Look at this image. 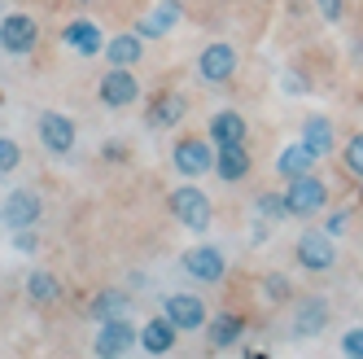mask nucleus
Returning <instances> with one entry per match:
<instances>
[{
    "mask_svg": "<svg viewBox=\"0 0 363 359\" xmlns=\"http://www.w3.org/2000/svg\"><path fill=\"white\" fill-rule=\"evenodd\" d=\"M284 201H289V215L298 219H311V215H320L328 206V184L320 175H294L289 180V189H284Z\"/></svg>",
    "mask_w": 363,
    "mask_h": 359,
    "instance_id": "nucleus-1",
    "label": "nucleus"
},
{
    "mask_svg": "<svg viewBox=\"0 0 363 359\" xmlns=\"http://www.w3.org/2000/svg\"><path fill=\"white\" fill-rule=\"evenodd\" d=\"M171 211H175V219L184 223V228H193V233H206L211 228V197H206L197 184H179L175 193H171Z\"/></svg>",
    "mask_w": 363,
    "mask_h": 359,
    "instance_id": "nucleus-2",
    "label": "nucleus"
},
{
    "mask_svg": "<svg viewBox=\"0 0 363 359\" xmlns=\"http://www.w3.org/2000/svg\"><path fill=\"white\" fill-rule=\"evenodd\" d=\"M35 44H40V22L31 13H9L0 22V48L9 57H27Z\"/></svg>",
    "mask_w": 363,
    "mask_h": 359,
    "instance_id": "nucleus-3",
    "label": "nucleus"
},
{
    "mask_svg": "<svg viewBox=\"0 0 363 359\" xmlns=\"http://www.w3.org/2000/svg\"><path fill=\"white\" fill-rule=\"evenodd\" d=\"M171 162H175L179 175L197 180V175H211V171H215V149L206 145V140H197V136H184V140H175Z\"/></svg>",
    "mask_w": 363,
    "mask_h": 359,
    "instance_id": "nucleus-4",
    "label": "nucleus"
},
{
    "mask_svg": "<svg viewBox=\"0 0 363 359\" xmlns=\"http://www.w3.org/2000/svg\"><path fill=\"white\" fill-rule=\"evenodd\" d=\"M298 263L306 272H328L337 263V245H333L328 228H311V233L298 237Z\"/></svg>",
    "mask_w": 363,
    "mask_h": 359,
    "instance_id": "nucleus-5",
    "label": "nucleus"
},
{
    "mask_svg": "<svg viewBox=\"0 0 363 359\" xmlns=\"http://www.w3.org/2000/svg\"><path fill=\"white\" fill-rule=\"evenodd\" d=\"M184 272L193 280H201V285H219L223 272H228V259H223V250L219 245H193L184 254Z\"/></svg>",
    "mask_w": 363,
    "mask_h": 359,
    "instance_id": "nucleus-6",
    "label": "nucleus"
},
{
    "mask_svg": "<svg viewBox=\"0 0 363 359\" xmlns=\"http://www.w3.org/2000/svg\"><path fill=\"white\" fill-rule=\"evenodd\" d=\"M140 342V333L132 328V320L127 316H114V320H101V333H96V355H106V359H114V355H127Z\"/></svg>",
    "mask_w": 363,
    "mask_h": 359,
    "instance_id": "nucleus-7",
    "label": "nucleus"
},
{
    "mask_svg": "<svg viewBox=\"0 0 363 359\" xmlns=\"http://www.w3.org/2000/svg\"><path fill=\"white\" fill-rule=\"evenodd\" d=\"M197 74L206 84H228L237 74V48L232 44H206L197 57Z\"/></svg>",
    "mask_w": 363,
    "mask_h": 359,
    "instance_id": "nucleus-8",
    "label": "nucleus"
},
{
    "mask_svg": "<svg viewBox=\"0 0 363 359\" xmlns=\"http://www.w3.org/2000/svg\"><path fill=\"white\" fill-rule=\"evenodd\" d=\"M136 96H140L136 74L127 70V66H110V70H106V79H101V106L123 110V106H132Z\"/></svg>",
    "mask_w": 363,
    "mask_h": 359,
    "instance_id": "nucleus-9",
    "label": "nucleus"
},
{
    "mask_svg": "<svg viewBox=\"0 0 363 359\" xmlns=\"http://www.w3.org/2000/svg\"><path fill=\"white\" fill-rule=\"evenodd\" d=\"M40 211H44L40 193H35V189H18V193L5 197V206H0V219H5L13 233H18V228H35V223H40Z\"/></svg>",
    "mask_w": 363,
    "mask_h": 359,
    "instance_id": "nucleus-10",
    "label": "nucleus"
},
{
    "mask_svg": "<svg viewBox=\"0 0 363 359\" xmlns=\"http://www.w3.org/2000/svg\"><path fill=\"white\" fill-rule=\"evenodd\" d=\"M328 328V302L324 298H302L298 306H294V320H289V333L294 338H315V333H324Z\"/></svg>",
    "mask_w": 363,
    "mask_h": 359,
    "instance_id": "nucleus-11",
    "label": "nucleus"
},
{
    "mask_svg": "<svg viewBox=\"0 0 363 359\" xmlns=\"http://www.w3.org/2000/svg\"><path fill=\"white\" fill-rule=\"evenodd\" d=\"M167 316H171V324L179 333H197V328H206V302L197 294H171L167 298Z\"/></svg>",
    "mask_w": 363,
    "mask_h": 359,
    "instance_id": "nucleus-12",
    "label": "nucleus"
},
{
    "mask_svg": "<svg viewBox=\"0 0 363 359\" xmlns=\"http://www.w3.org/2000/svg\"><path fill=\"white\" fill-rule=\"evenodd\" d=\"M40 140L53 149V153H70L74 149V123L66 118V114H57V110H48V114H40Z\"/></svg>",
    "mask_w": 363,
    "mask_h": 359,
    "instance_id": "nucleus-13",
    "label": "nucleus"
},
{
    "mask_svg": "<svg viewBox=\"0 0 363 359\" xmlns=\"http://www.w3.org/2000/svg\"><path fill=\"white\" fill-rule=\"evenodd\" d=\"M184 114H189V96H184V92H162V96L149 101L145 123H149V127H175Z\"/></svg>",
    "mask_w": 363,
    "mask_h": 359,
    "instance_id": "nucleus-14",
    "label": "nucleus"
},
{
    "mask_svg": "<svg viewBox=\"0 0 363 359\" xmlns=\"http://www.w3.org/2000/svg\"><path fill=\"white\" fill-rule=\"evenodd\" d=\"M62 40H66V48H74L79 57H96V53H106V35H101V27L96 22H70V27L62 31Z\"/></svg>",
    "mask_w": 363,
    "mask_h": 359,
    "instance_id": "nucleus-15",
    "label": "nucleus"
},
{
    "mask_svg": "<svg viewBox=\"0 0 363 359\" xmlns=\"http://www.w3.org/2000/svg\"><path fill=\"white\" fill-rule=\"evenodd\" d=\"M250 149L245 145H219L215 149V171H219V180H228V184H237V180H245L250 175Z\"/></svg>",
    "mask_w": 363,
    "mask_h": 359,
    "instance_id": "nucleus-16",
    "label": "nucleus"
},
{
    "mask_svg": "<svg viewBox=\"0 0 363 359\" xmlns=\"http://www.w3.org/2000/svg\"><path fill=\"white\" fill-rule=\"evenodd\" d=\"M245 136H250V127H245V118L237 110L211 114V140L215 145H245Z\"/></svg>",
    "mask_w": 363,
    "mask_h": 359,
    "instance_id": "nucleus-17",
    "label": "nucleus"
},
{
    "mask_svg": "<svg viewBox=\"0 0 363 359\" xmlns=\"http://www.w3.org/2000/svg\"><path fill=\"white\" fill-rule=\"evenodd\" d=\"M245 333V320L237 316V311H219L215 320H206V338H211V346L215 350H223V346H232Z\"/></svg>",
    "mask_w": 363,
    "mask_h": 359,
    "instance_id": "nucleus-18",
    "label": "nucleus"
},
{
    "mask_svg": "<svg viewBox=\"0 0 363 359\" xmlns=\"http://www.w3.org/2000/svg\"><path fill=\"white\" fill-rule=\"evenodd\" d=\"M302 145L315 153V158H328V153H333V123L324 114H311L302 123Z\"/></svg>",
    "mask_w": 363,
    "mask_h": 359,
    "instance_id": "nucleus-19",
    "label": "nucleus"
},
{
    "mask_svg": "<svg viewBox=\"0 0 363 359\" xmlns=\"http://www.w3.org/2000/svg\"><path fill=\"white\" fill-rule=\"evenodd\" d=\"M140 53H145V35H140V31L106 40V57H110V66H136Z\"/></svg>",
    "mask_w": 363,
    "mask_h": 359,
    "instance_id": "nucleus-20",
    "label": "nucleus"
},
{
    "mask_svg": "<svg viewBox=\"0 0 363 359\" xmlns=\"http://www.w3.org/2000/svg\"><path fill=\"white\" fill-rule=\"evenodd\" d=\"M175 324H171V316H162V320H149L145 328H140V346L149 350V355H167L171 346H175Z\"/></svg>",
    "mask_w": 363,
    "mask_h": 359,
    "instance_id": "nucleus-21",
    "label": "nucleus"
},
{
    "mask_svg": "<svg viewBox=\"0 0 363 359\" xmlns=\"http://www.w3.org/2000/svg\"><path fill=\"white\" fill-rule=\"evenodd\" d=\"M315 162H320V158H315V153H311V149L298 140V145H289V149H280V158H276V171L294 180V175H306V171L315 167Z\"/></svg>",
    "mask_w": 363,
    "mask_h": 359,
    "instance_id": "nucleus-22",
    "label": "nucleus"
},
{
    "mask_svg": "<svg viewBox=\"0 0 363 359\" xmlns=\"http://www.w3.org/2000/svg\"><path fill=\"white\" fill-rule=\"evenodd\" d=\"M175 22H179V0H162V5L153 9V13H149V18L140 22V27H136V31L153 40V35H167V31L175 27Z\"/></svg>",
    "mask_w": 363,
    "mask_h": 359,
    "instance_id": "nucleus-23",
    "label": "nucleus"
},
{
    "mask_svg": "<svg viewBox=\"0 0 363 359\" xmlns=\"http://www.w3.org/2000/svg\"><path fill=\"white\" fill-rule=\"evenodd\" d=\"M27 298H31L35 306H53V302L62 298L57 276H53V272H31V276H27Z\"/></svg>",
    "mask_w": 363,
    "mask_h": 359,
    "instance_id": "nucleus-24",
    "label": "nucleus"
},
{
    "mask_svg": "<svg viewBox=\"0 0 363 359\" xmlns=\"http://www.w3.org/2000/svg\"><path fill=\"white\" fill-rule=\"evenodd\" d=\"M123 311H127V294H123V289H101V294L92 298V306H88L92 320H114V316H123Z\"/></svg>",
    "mask_w": 363,
    "mask_h": 359,
    "instance_id": "nucleus-25",
    "label": "nucleus"
},
{
    "mask_svg": "<svg viewBox=\"0 0 363 359\" xmlns=\"http://www.w3.org/2000/svg\"><path fill=\"white\" fill-rule=\"evenodd\" d=\"M284 215H289V201H284V193H258V219L276 223V219H284Z\"/></svg>",
    "mask_w": 363,
    "mask_h": 359,
    "instance_id": "nucleus-26",
    "label": "nucleus"
},
{
    "mask_svg": "<svg viewBox=\"0 0 363 359\" xmlns=\"http://www.w3.org/2000/svg\"><path fill=\"white\" fill-rule=\"evenodd\" d=\"M263 294H267L272 302H289V294H294V285H289V276H280V272L263 276Z\"/></svg>",
    "mask_w": 363,
    "mask_h": 359,
    "instance_id": "nucleus-27",
    "label": "nucleus"
},
{
    "mask_svg": "<svg viewBox=\"0 0 363 359\" xmlns=\"http://www.w3.org/2000/svg\"><path fill=\"white\" fill-rule=\"evenodd\" d=\"M346 171H350V175H359V180H363V132H359V136H350V140H346Z\"/></svg>",
    "mask_w": 363,
    "mask_h": 359,
    "instance_id": "nucleus-28",
    "label": "nucleus"
},
{
    "mask_svg": "<svg viewBox=\"0 0 363 359\" xmlns=\"http://www.w3.org/2000/svg\"><path fill=\"white\" fill-rule=\"evenodd\" d=\"M18 162H22V149H18V140L0 136V175H9V171H13Z\"/></svg>",
    "mask_w": 363,
    "mask_h": 359,
    "instance_id": "nucleus-29",
    "label": "nucleus"
},
{
    "mask_svg": "<svg viewBox=\"0 0 363 359\" xmlns=\"http://www.w3.org/2000/svg\"><path fill=\"white\" fill-rule=\"evenodd\" d=\"M342 355H350V359H363V328H350L346 338H342Z\"/></svg>",
    "mask_w": 363,
    "mask_h": 359,
    "instance_id": "nucleus-30",
    "label": "nucleus"
},
{
    "mask_svg": "<svg viewBox=\"0 0 363 359\" xmlns=\"http://www.w3.org/2000/svg\"><path fill=\"white\" fill-rule=\"evenodd\" d=\"M13 245H18L22 254H31V250H40V237L31 233V228H18V237H13Z\"/></svg>",
    "mask_w": 363,
    "mask_h": 359,
    "instance_id": "nucleus-31",
    "label": "nucleus"
},
{
    "mask_svg": "<svg viewBox=\"0 0 363 359\" xmlns=\"http://www.w3.org/2000/svg\"><path fill=\"white\" fill-rule=\"evenodd\" d=\"M315 5H320L324 22H337V18H342V0H315Z\"/></svg>",
    "mask_w": 363,
    "mask_h": 359,
    "instance_id": "nucleus-32",
    "label": "nucleus"
},
{
    "mask_svg": "<svg viewBox=\"0 0 363 359\" xmlns=\"http://www.w3.org/2000/svg\"><path fill=\"white\" fill-rule=\"evenodd\" d=\"M346 223H350V211H337V215L328 219V233L337 237V233H342V228H346Z\"/></svg>",
    "mask_w": 363,
    "mask_h": 359,
    "instance_id": "nucleus-33",
    "label": "nucleus"
},
{
    "mask_svg": "<svg viewBox=\"0 0 363 359\" xmlns=\"http://www.w3.org/2000/svg\"><path fill=\"white\" fill-rule=\"evenodd\" d=\"M280 88H284V92H306V84L298 79V74H284V79H280Z\"/></svg>",
    "mask_w": 363,
    "mask_h": 359,
    "instance_id": "nucleus-34",
    "label": "nucleus"
}]
</instances>
